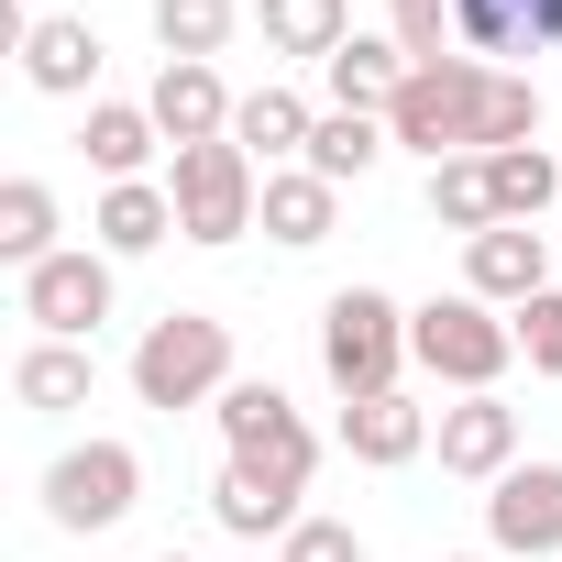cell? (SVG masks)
<instances>
[{"instance_id": "obj_1", "label": "cell", "mask_w": 562, "mask_h": 562, "mask_svg": "<svg viewBox=\"0 0 562 562\" xmlns=\"http://www.w3.org/2000/svg\"><path fill=\"white\" fill-rule=\"evenodd\" d=\"M386 144H408V155H430V166L540 144V89H529L518 67H485V56L408 67V89L386 100Z\"/></svg>"}, {"instance_id": "obj_2", "label": "cell", "mask_w": 562, "mask_h": 562, "mask_svg": "<svg viewBox=\"0 0 562 562\" xmlns=\"http://www.w3.org/2000/svg\"><path fill=\"white\" fill-rule=\"evenodd\" d=\"M221 463H243L265 496H310V474H321V430L288 408V386L276 375H232V397H221Z\"/></svg>"}, {"instance_id": "obj_3", "label": "cell", "mask_w": 562, "mask_h": 562, "mask_svg": "<svg viewBox=\"0 0 562 562\" xmlns=\"http://www.w3.org/2000/svg\"><path fill=\"white\" fill-rule=\"evenodd\" d=\"M408 364H419V375H441L452 397H496V375L518 364V321H507V310H485L474 288H452V299L408 310Z\"/></svg>"}, {"instance_id": "obj_4", "label": "cell", "mask_w": 562, "mask_h": 562, "mask_svg": "<svg viewBox=\"0 0 562 562\" xmlns=\"http://www.w3.org/2000/svg\"><path fill=\"white\" fill-rule=\"evenodd\" d=\"M133 397L144 408H221L232 397V321H210V310H166L144 342H133Z\"/></svg>"}, {"instance_id": "obj_5", "label": "cell", "mask_w": 562, "mask_h": 562, "mask_svg": "<svg viewBox=\"0 0 562 562\" xmlns=\"http://www.w3.org/2000/svg\"><path fill=\"white\" fill-rule=\"evenodd\" d=\"M321 375L342 386V408H353V397H386V386L408 375V310H397L386 288H342V299L321 310Z\"/></svg>"}, {"instance_id": "obj_6", "label": "cell", "mask_w": 562, "mask_h": 562, "mask_svg": "<svg viewBox=\"0 0 562 562\" xmlns=\"http://www.w3.org/2000/svg\"><path fill=\"white\" fill-rule=\"evenodd\" d=\"M166 199H177V243H243L265 221V166L243 144H188L166 166Z\"/></svg>"}, {"instance_id": "obj_7", "label": "cell", "mask_w": 562, "mask_h": 562, "mask_svg": "<svg viewBox=\"0 0 562 562\" xmlns=\"http://www.w3.org/2000/svg\"><path fill=\"white\" fill-rule=\"evenodd\" d=\"M144 507V452L133 441H67L56 463H45V518L67 529V540H100V529H122Z\"/></svg>"}, {"instance_id": "obj_8", "label": "cell", "mask_w": 562, "mask_h": 562, "mask_svg": "<svg viewBox=\"0 0 562 562\" xmlns=\"http://www.w3.org/2000/svg\"><path fill=\"white\" fill-rule=\"evenodd\" d=\"M111 254L100 243H67V254H45L34 276H23V321L45 331V342H89L100 321H111Z\"/></svg>"}, {"instance_id": "obj_9", "label": "cell", "mask_w": 562, "mask_h": 562, "mask_svg": "<svg viewBox=\"0 0 562 562\" xmlns=\"http://www.w3.org/2000/svg\"><path fill=\"white\" fill-rule=\"evenodd\" d=\"M485 551L496 562H551L562 551V463H507L485 485Z\"/></svg>"}, {"instance_id": "obj_10", "label": "cell", "mask_w": 562, "mask_h": 562, "mask_svg": "<svg viewBox=\"0 0 562 562\" xmlns=\"http://www.w3.org/2000/svg\"><path fill=\"white\" fill-rule=\"evenodd\" d=\"M430 452H441V474L496 485L518 463V408L507 397H452V408H430Z\"/></svg>"}, {"instance_id": "obj_11", "label": "cell", "mask_w": 562, "mask_h": 562, "mask_svg": "<svg viewBox=\"0 0 562 562\" xmlns=\"http://www.w3.org/2000/svg\"><path fill=\"white\" fill-rule=\"evenodd\" d=\"M144 111H155V133H166V155H188V144H232V89H221V67H155V89H144Z\"/></svg>"}, {"instance_id": "obj_12", "label": "cell", "mask_w": 562, "mask_h": 562, "mask_svg": "<svg viewBox=\"0 0 562 562\" xmlns=\"http://www.w3.org/2000/svg\"><path fill=\"white\" fill-rule=\"evenodd\" d=\"M463 288H474L485 310H529V299L551 288V243H540L529 221H496V232H474V243H463Z\"/></svg>"}, {"instance_id": "obj_13", "label": "cell", "mask_w": 562, "mask_h": 562, "mask_svg": "<svg viewBox=\"0 0 562 562\" xmlns=\"http://www.w3.org/2000/svg\"><path fill=\"white\" fill-rule=\"evenodd\" d=\"M23 78H34L45 100H89V89H100V34H89L78 12H34V23H23Z\"/></svg>"}, {"instance_id": "obj_14", "label": "cell", "mask_w": 562, "mask_h": 562, "mask_svg": "<svg viewBox=\"0 0 562 562\" xmlns=\"http://www.w3.org/2000/svg\"><path fill=\"white\" fill-rule=\"evenodd\" d=\"M89 243L122 265V254H155V243H177V199H166V177H122V188H100V210H89Z\"/></svg>"}, {"instance_id": "obj_15", "label": "cell", "mask_w": 562, "mask_h": 562, "mask_svg": "<svg viewBox=\"0 0 562 562\" xmlns=\"http://www.w3.org/2000/svg\"><path fill=\"white\" fill-rule=\"evenodd\" d=\"M342 452H353V463H375V474H386V463H419V452H430V408H419L408 386L353 397V408H342Z\"/></svg>"}, {"instance_id": "obj_16", "label": "cell", "mask_w": 562, "mask_h": 562, "mask_svg": "<svg viewBox=\"0 0 562 562\" xmlns=\"http://www.w3.org/2000/svg\"><path fill=\"white\" fill-rule=\"evenodd\" d=\"M310 133H321V111H310L299 89H276V78H265V89H243V111H232V144H243L265 177H276V166H299V155H310Z\"/></svg>"}, {"instance_id": "obj_17", "label": "cell", "mask_w": 562, "mask_h": 562, "mask_svg": "<svg viewBox=\"0 0 562 562\" xmlns=\"http://www.w3.org/2000/svg\"><path fill=\"white\" fill-rule=\"evenodd\" d=\"M78 155L100 166V188H122V177H144V166L166 155V133H155V111H144V100H89Z\"/></svg>"}, {"instance_id": "obj_18", "label": "cell", "mask_w": 562, "mask_h": 562, "mask_svg": "<svg viewBox=\"0 0 562 562\" xmlns=\"http://www.w3.org/2000/svg\"><path fill=\"white\" fill-rule=\"evenodd\" d=\"M89 386H100V353H89V342H45V331H34V342L12 353V397L45 408V419L89 408Z\"/></svg>"}, {"instance_id": "obj_19", "label": "cell", "mask_w": 562, "mask_h": 562, "mask_svg": "<svg viewBox=\"0 0 562 562\" xmlns=\"http://www.w3.org/2000/svg\"><path fill=\"white\" fill-rule=\"evenodd\" d=\"M331 221H342V188L331 177H310V166H276L265 177V243H288V254H310V243H331Z\"/></svg>"}, {"instance_id": "obj_20", "label": "cell", "mask_w": 562, "mask_h": 562, "mask_svg": "<svg viewBox=\"0 0 562 562\" xmlns=\"http://www.w3.org/2000/svg\"><path fill=\"white\" fill-rule=\"evenodd\" d=\"M254 23H265V56L331 67V56L353 45V0H254Z\"/></svg>"}, {"instance_id": "obj_21", "label": "cell", "mask_w": 562, "mask_h": 562, "mask_svg": "<svg viewBox=\"0 0 562 562\" xmlns=\"http://www.w3.org/2000/svg\"><path fill=\"white\" fill-rule=\"evenodd\" d=\"M321 78H331V111H375V122H386V100L408 89V45H397V34H353Z\"/></svg>"}, {"instance_id": "obj_22", "label": "cell", "mask_w": 562, "mask_h": 562, "mask_svg": "<svg viewBox=\"0 0 562 562\" xmlns=\"http://www.w3.org/2000/svg\"><path fill=\"white\" fill-rule=\"evenodd\" d=\"M45 254H67V243H56V188H45V177H12V188H0V265L34 276Z\"/></svg>"}, {"instance_id": "obj_23", "label": "cell", "mask_w": 562, "mask_h": 562, "mask_svg": "<svg viewBox=\"0 0 562 562\" xmlns=\"http://www.w3.org/2000/svg\"><path fill=\"white\" fill-rule=\"evenodd\" d=\"M210 518H221L232 540H288V529H299L310 507H288V496H265V485H254L243 463H221V474H210Z\"/></svg>"}, {"instance_id": "obj_24", "label": "cell", "mask_w": 562, "mask_h": 562, "mask_svg": "<svg viewBox=\"0 0 562 562\" xmlns=\"http://www.w3.org/2000/svg\"><path fill=\"white\" fill-rule=\"evenodd\" d=\"M375 155H386V122H375V111H321V133H310V155H299V166H310V177H331V188H353Z\"/></svg>"}, {"instance_id": "obj_25", "label": "cell", "mask_w": 562, "mask_h": 562, "mask_svg": "<svg viewBox=\"0 0 562 562\" xmlns=\"http://www.w3.org/2000/svg\"><path fill=\"white\" fill-rule=\"evenodd\" d=\"M232 23H243V0H155V45L177 67H210L232 45Z\"/></svg>"}, {"instance_id": "obj_26", "label": "cell", "mask_w": 562, "mask_h": 562, "mask_svg": "<svg viewBox=\"0 0 562 562\" xmlns=\"http://www.w3.org/2000/svg\"><path fill=\"white\" fill-rule=\"evenodd\" d=\"M485 177H496V221H540V210L562 199L551 144H507V155H485Z\"/></svg>"}, {"instance_id": "obj_27", "label": "cell", "mask_w": 562, "mask_h": 562, "mask_svg": "<svg viewBox=\"0 0 562 562\" xmlns=\"http://www.w3.org/2000/svg\"><path fill=\"white\" fill-rule=\"evenodd\" d=\"M430 221L441 232H496V177H485V155H452V166H430Z\"/></svg>"}, {"instance_id": "obj_28", "label": "cell", "mask_w": 562, "mask_h": 562, "mask_svg": "<svg viewBox=\"0 0 562 562\" xmlns=\"http://www.w3.org/2000/svg\"><path fill=\"white\" fill-rule=\"evenodd\" d=\"M452 45H463V56H529L518 0H452Z\"/></svg>"}, {"instance_id": "obj_29", "label": "cell", "mask_w": 562, "mask_h": 562, "mask_svg": "<svg viewBox=\"0 0 562 562\" xmlns=\"http://www.w3.org/2000/svg\"><path fill=\"white\" fill-rule=\"evenodd\" d=\"M518 321V353H529V375H551L562 386V288H540L529 310H507Z\"/></svg>"}, {"instance_id": "obj_30", "label": "cell", "mask_w": 562, "mask_h": 562, "mask_svg": "<svg viewBox=\"0 0 562 562\" xmlns=\"http://www.w3.org/2000/svg\"><path fill=\"white\" fill-rule=\"evenodd\" d=\"M276 562H364V529L353 518H299L288 540H276Z\"/></svg>"}, {"instance_id": "obj_31", "label": "cell", "mask_w": 562, "mask_h": 562, "mask_svg": "<svg viewBox=\"0 0 562 562\" xmlns=\"http://www.w3.org/2000/svg\"><path fill=\"white\" fill-rule=\"evenodd\" d=\"M518 34H529V56L562 45V0H518Z\"/></svg>"}, {"instance_id": "obj_32", "label": "cell", "mask_w": 562, "mask_h": 562, "mask_svg": "<svg viewBox=\"0 0 562 562\" xmlns=\"http://www.w3.org/2000/svg\"><path fill=\"white\" fill-rule=\"evenodd\" d=\"M430 12H452V0H386V23H430Z\"/></svg>"}, {"instance_id": "obj_33", "label": "cell", "mask_w": 562, "mask_h": 562, "mask_svg": "<svg viewBox=\"0 0 562 562\" xmlns=\"http://www.w3.org/2000/svg\"><path fill=\"white\" fill-rule=\"evenodd\" d=\"M441 562H496V551H441Z\"/></svg>"}, {"instance_id": "obj_34", "label": "cell", "mask_w": 562, "mask_h": 562, "mask_svg": "<svg viewBox=\"0 0 562 562\" xmlns=\"http://www.w3.org/2000/svg\"><path fill=\"white\" fill-rule=\"evenodd\" d=\"M155 562H199V551H155Z\"/></svg>"}, {"instance_id": "obj_35", "label": "cell", "mask_w": 562, "mask_h": 562, "mask_svg": "<svg viewBox=\"0 0 562 562\" xmlns=\"http://www.w3.org/2000/svg\"><path fill=\"white\" fill-rule=\"evenodd\" d=\"M34 12H56V0H34Z\"/></svg>"}]
</instances>
